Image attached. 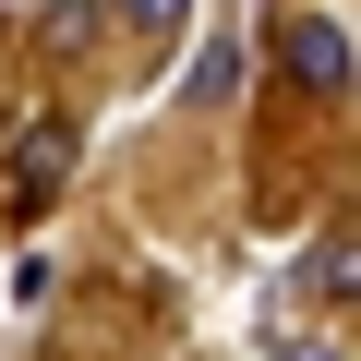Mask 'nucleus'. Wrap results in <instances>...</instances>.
I'll return each instance as SVG.
<instances>
[{
  "label": "nucleus",
  "instance_id": "f257e3e1",
  "mask_svg": "<svg viewBox=\"0 0 361 361\" xmlns=\"http://www.w3.org/2000/svg\"><path fill=\"white\" fill-rule=\"evenodd\" d=\"M73 145H85V133H73L61 109H37L13 145H0V205H13V217H49L61 180H73Z\"/></svg>",
  "mask_w": 361,
  "mask_h": 361
},
{
  "label": "nucleus",
  "instance_id": "f03ea898",
  "mask_svg": "<svg viewBox=\"0 0 361 361\" xmlns=\"http://www.w3.org/2000/svg\"><path fill=\"white\" fill-rule=\"evenodd\" d=\"M277 61H289L301 97H349V25L337 13H289L277 25Z\"/></svg>",
  "mask_w": 361,
  "mask_h": 361
},
{
  "label": "nucleus",
  "instance_id": "7ed1b4c3",
  "mask_svg": "<svg viewBox=\"0 0 361 361\" xmlns=\"http://www.w3.org/2000/svg\"><path fill=\"white\" fill-rule=\"evenodd\" d=\"M349 253H361V241H349V229H325V241H313V253H301V289H313V301H325V313H349Z\"/></svg>",
  "mask_w": 361,
  "mask_h": 361
},
{
  "label": "nucleus",
  "instance_id": "20e7f679",
  "mask_svg": "<svg viewBox=\"0 0 361 361\" xmlns=\"http://www.w3.org/2000/svg\"><path fill=\"white\" fill-rule=\"evenodd\" d=\"M180 97H193V109H229V97H241V49L217 37V49H205L193 73H180Z\"/></svg>",
  "mask_w": 361,
  "mask_h": 361
},
{
  "label": "nucleus",
  "instance_id": "39448f33",
  "mask_svg": "<svg viewBox=\"0 0 361 361\" xmlns=\"http://www.w3.org/2000/svg\"><path fill=\"white\" fill-rule=\"evenodd\" d=\"M109 13H121L133 37H180V25H193V0H109Z\"/></svg>",
  "mask_w": 361,
  "mask_h": 361
},
{
  "label": "nucleus",
  "instance_id": "423d86ee",
  "mask_svg": "<svg viewBox=\"0 0 361 361\" xmlns=\"http://www.w3.org/2000/svg\"><path fill=\"white\" fill-rule=\"evenodd\" d=\"M37 37H49V49H85V37H97V0H49Z\"/></svg>",
  "mask_w": 361,
  "mask_h": 361
},
{
  "label": "nucleus",
  "instance_id": "0eeeda50",
  "mask_svg": "<svg viewBox=\"0 0 361 361\" xmlns=\"http://www.w3.org/2000/svg\"><path fill=\"white\" fill-rule=\"evenodd\" d=\"M277 361H349V337L325 325V337H277Z\"/></svg>",
  "mask_w": 361,
  "mask_h": 361
}]
</instances>
